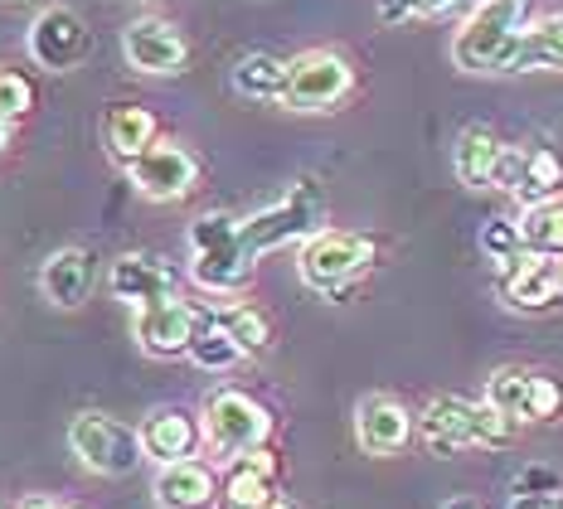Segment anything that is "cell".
I'll return each mask as SVG.
<instances>
[{"label": "cell", "instance_id": "6da1fadb", "mask_svg": "<svg viewBox=\"0 0 563 509\" xmlns=\"http://www.w3.org/2000/svg\"><path fill=\"white\" fill-rule=\"evenodd\" d=\"M418 432H422V446L432 456H456L466 446H481V452H496V446H510L515 442V422H506L496 408L486 402H472V398H432L418 418Z\"/></svg>", "mask_w": 563, "mask_h": 509}, {"label": "cell", "instance_id": "7a4b0ae2", "mask_svg": "<svg viewBox=\"0 0 563 509\" xmlns=\"http://www.w3.org/2000/svg\"><path fill=\"white\" fill-rule=\"evenodd\" d=\"M534 20V0H481L452 40V64L462 74H506L515 34Z\"/></svg>", "mask_w": 563, "mask_h": 509}, {"label": "cell", "instance_id": "3957f363", "mask_svg": "<svg viewBox=\"0 0 563 509\" xmlns=\"http://www.w3.org/2000/svg\"><path fill=\"white\" fill-rule=\"evenodd\" d=\"M321 229H325V195L311 175L291 180V189L277 204L257 209L253 219H239V239L249 247V257L277 253V247H287V243H307Z\"/></svg>", "mask_w": 563, "mask_h": 509}, {"label": "cell", "instance_id": "277c9868", "mask_svg": "<svg viewBox=\"0 0 563 509\" xmlns=\"http://www.w3.org/2000/svg\"><path fill=\"white\" fill-rule=\"evenodd\" d=\"M190 257H195L190 277L214 296L243 291L253 281V267H257V257H249V247L239 239V219L224 214V209H214V214L190 223Z\"/></svg>", "mask_w": 563, "mask_h": 509}, {"label": "cell", "instance_id": "5b68a950", "mask_svg": "<svg viewBox=\"0 0 563 509\" xmlns=\"http://www.w3.org/2000/svg\"><path fill=\"white\" fill-rule=\"evenodd\" d=\"M267 436H273V412L253 394H243V388H219V394H209L205 422H199V442H209L214 456L239 461V456L257 452V446H267Z\"/></svg>", "mask_w": 563, "mask_h": 509}, {"label": "cell", "instance_id": "8992f818", "mask_svg": "<svg viewBox=\"0 0 563 509\" xmlns=\"http://www.w3.org/2000/svg\"><path fill=\"white\" fill-rule=\"evenodd\" d=\"M369 267H374V239H365V233L321 229L316 239L301 243V281L311 291L331 296V301H345Z\"/></svg>", "mask_w": 563, "mask_h": 509}, {"label": "cell", "instance_id": "52a82bcc", "mask_svg": "<svg viewBox=\"0 0 563 509\" xmlns=\"http://www.w3.org/2000/svg\"><path fill=\"white\" fill-rule=\"evenodd\" d=\"M350 88H355V68H350L345 54L307 49L287 64V92H282V102L297 112H331L350 98Z\"/></svg>", "mask_w": 563, "mask_h": 509}, {"label": "cell", "instance_id": "ba28073f", "mask_svg": "<svg viewBox=\"0 0 563 509\" xmlns=\"http://www.w3.org/2000/svg\"><path fill=\"white\" fill-rule=\"evenodd\" d=\"M68 446H74V456L84 461L92 476H132L141 461H146L136 432L126 422L108 418V412H78L68 422Z\"/></svg>", "mask_w": 563, "mask_h": 509}, {"label": "cell", "instance_id": "9c48e42d", "mask_svg": "<svg viewBox=\"0 0 563 509\" xmlns=\"http://www.w3.org/2000/svg\"><path fill=\"white\" fill-rule=\"evenodd\" d=\"M25 49L40 68H49V74H68V68H78L84 58L92 54V30L84 25V15L68 5H49L34 15V25L25 34Z\"/></svg>", "mask_w": 563, "mask_h": 509}, {"label": "cell", "instance_id": "30bf717a", "mask_svg": "<svg viewBox=\"0 0 563 509\" xmlns=\"http://www.w3.org/2000/svg\"><path fill=\"white\" fill-rule=\"evenodd\" d=\"M490 185H500V189H510L515 199H525V209L554 204L563 195V161H559V151H549V146H525V151L506 146Z\"/></svg>", "mask_w": 563, "mask_h": 509}, {"label": "cell", "instance_id": "8fae6325", "mask_svg": "<svg viewBox=\"0 0 563 509\" xmlns=\"http://www.w3.org/2000/svg\"><path fill=\"white\" fill-rule=\"evenodd\" d=\"M126 175H132V185L141 189L146 199H156V204H170V199H185L199 180V165L185 146H175V141H151L146 151H141L136 161H126Z\"/></svg>", "mask_w": 563, "mask_h": 509}, {"label": "cell", "instance_id": "7c38bea8", "mask_svg": "<svg viewBox=\"0 0 563 509\" xmlns=\"http://www.w3.org/2000/svg\"><path fill=\"white\" fill-rule=\"evenodd\" d=\"M122 54H126V64H132L136 74L166 78V74H180V68H185V58H190V44H185V34L175 30L170 20L146 15V20H132V25H126Z\"/></svg>", "mask_w": 563, "mask_h": 509}, {"label": "cell", "instance_id": "4fadbf2b", "mask_svg": "<svg viewBox=\"0 0 563 509\" xmlns=\"http://www.w3.org/2000/svg\"><path fill=\"white\" fill-rule=\"evenodd\" d=\"M500 296L515 311H544L563 301V263L544 253H520L500 267Z\"/></svg>", "mask_w": 563, "mask_h": 509}, {"label": "cell", "instance_id": "5bb4252c", "mask_svg": "<svg viewBox=\"0 0 563 509\" xmlns=\"http://www.w3.org/2000/svg\"><path fill=\"white\" fill-rule=\"evenodd\" d=\"M108 287L117 301H126L132 311H146V306H161L175 296V267L166 263V257L156 253H122L108 272Z\"/></svg>", "mask_w": 563, "mask_h": 509}, {"label": "cell", "instance_id": "9a60e30c", "mask_svg": "<svg viewBox=\"0 0 563 509\" xmlns=\"http://www.w3.org/2000/svg\"><path fill=\"white\" fill-rule=\"evenodd\" d=\"M132 330H136V345L146 354H156V359H180L199 330V311L190 301H180V296H170V301L136 311Z\"/></svg>", "mask_w": 563, "mask_h": 509}, {"label": "cell", "instance_id": "2e32d148", "mask_svg": "<svg viewBox=\"0 0 563 509\" xmlns=\"http://www.w3.org/2000/svg\"><path fill=\"white\" fill-rule=\"evenodd\" d=\"M413 436V412L404 408L389 394H369L355 408V442L365 446L369 456H398Z\"/></svg>", "mask_w": 563, "mask_h": 509}, {"label": "cell", "instance_id": "e0dca14e", "mask_svg": "<svg viewBox=\"0 0 563 509\" xmlns=\"http://www.w3.org/2000/svg\"><path fill=\"white\" fill-rule=\"evenodd\" d=\"M92 281H98V257L88 247H58L49 263L40 267V291L58 311H78L92 296Z\"/></svg>", "mask_w": 563, "mask_h": 509}, {"label": "cell", "instance_id": "ac0fdd59", "mask_svg": "<svg viewBox=\"0 0 563 509\" xmlns=\"http://www.w3.org/2000/svg\"><path fill=\"white\" fill-rule=\"evenodd\" d=\"M136 442L141 456H151L156 466H175V461H190V452L199 446V422L180 408H156L136 428Z\"/></svg>", "mask_w": 563, "mask_h": 509}, {"label": "cell", "instance_id": "d6986e66", "mask_svg": "<svg viewBox=\"0 0 563 509\" xmlns=\"http://www.w3.org/2000/svg\"><path fill=\"white\" fill-rule=\"evenodd\" d=\"M219 500H224V509H267L277 500V456L267 446H257V452L229 461Z\"/></svg>", "mask_w": 563, "mask_h": 509}, {"label": "cell", "instance_id": "ffe728a7", "mask_svg": "<svg viewBox=\"0 0 563 509\" xmlns=\"http://www.w3.org/2000/svg\"><path fill=\"white\" fill-rule=\"evenodd\" d=\"M151 495L161 509H209L219 500V480L205 461H175V466H161Z\"/></svg>", "mask_w": 563, "mask_h": 509}, {"label": "cell", "instance_id": "44dd1931", "mask_svg": "<svg viewBox=\"0 0 563 509\" xmlns=\"http://www.w3.org/2000/svg\"><path fill=\"white\" fill-rule=\"evenodd\" d=\"M534 68H563V15L530 20L515 34L506 54V74H534Z\"/></svg>", "mask_w": 563, "mask_h": 509}, {"label": "cell", "instance_id": "7402d4cb", "mask_svg": "<svg viewBox=\"0 0 563 509\" xmlns=\"http://www.w3.org/2000/svg\"><path fill=\"white\" fill-rule=\"evenodd\" d=\"M500 151H506V141H500L496 132H486V126H466V132L456 136V146H452V170H456V180H462L466 189L490 185V180H496Z\"/></svg>", "mask_w": 563, "mask_h": 509}, {"label": "cell", "instance_id": "603a6c76", "mask_svg": "<svg viewBox=\"0 0 563 509\" xmlns=\"http://www.w3.org/2000/svg\"><path fill=\"white\" fill-rule=\"evenodd\" d=\"M102 141H108L112 161H136L141 151L156 141V117L146 108H136V102H117V108L102 117Z\"/></svg>", "mask_w": 563, "mask_h": 509}, {"label": "cell", "instance_id": "cb8c5ba5", "mask_svg": "<svg viewBox=\"0 0 563 509\" xmlns=\"http://www.w3.org/2000/svg\"><path fill=\"white\" fill-rule=\"evenodd\" d=\"M233 92H243V98H253V102H282V92H287V58L243 54L239 64H233Z\"/></svg>", "mask_w": 563, "mask_h": 509}, {"label": "cell", "instance_id": "d4e9b609", "mask_svg": "<svg viewBox=\"0 0 563 509\" xmlns=\"http://www.w3.org/2000/svg\"><path fill=\"white\" fill-rule=\"evenodd\" d=\"M209 321H214L224 335L239 345V354H263L273 345V321H267L257 306H224V311H209Z\"/></svg>", "mask_w": 563, "mask_h": 509}, {"label": "cell", "instance_id": "484cf974", "mask_svg": "<svg viewBox=\"0 0 563 509\" xmlns=\"http://www.w3.org/2000/svg\"><path fill=\"white\" fill-rule=\"evenodd\" d=\"M515 229H520V247H525V253L563 257V199L525 209V214L515 219Z\"/></svg>", "mask_w": 563, "mask_h": 509}, {"label": "cell", "instance_id": "4316f807", "mask_svg": "<svg viewBox=\"0 0 563 509\" xmlns=\"http://www.w3.org/2000/svg\"><path fill=\"white\" fill-rule=\"evenodd\" d=\"M486 408H496L506 422H530V369H496L486 378Z\"/></svg>", "mask_w": 563, "mask_h": 509}, {"label": "cell", "instance_id": "83f0119b", "mask_svg": "<svg viewBox=\"0 0 563 509\" xmlns=\"http://www.w3.org/2000/svg\"><path fill=\"white\" fill-rule=\"evenodd\" d=\"M185 354H190L199 369H209V374H224V369H233V364L243 359L239 345H233L224 330L209 321V311H199V330H195V340H190V350Z\"/></svg>", "mask_w": 563, "mask_h": 509}, {"label": "cell", "instance_id": "f1b7e54d", "mask_svg": "<svg viewBox=\"0 0 563 509\" xmlns=\"http://www.w3.org/2000/svg\"><path fill=\"white\" fill-rule=\"evenodd\" d=\"M481 253H486L496 267H506L510 257H520L525 247H520V229H515V219H490V223H481Z\"/></svg>", "mask_w": 563, "mask_h": 509}, {"label": "cell", "instance_id": "f546056e", "mask_svg": "<svg viewBox=\"0 0 563 509\" xmlns=\"http://www.w3.org/2000/svg\"><path fill=\"white\" fill-rule=\"evenodd\" d=\"M30 108H34V82L25 74H15V68H0V117L15 122Z\"/></svg>", "mask_w": 563, "mask_h": 509}, {"label": "cell", "instance_id": "4dcf8cb0", "mask_svg": "<svg viewBox=\"0 0 563 509\" xmlns=\"http://www.w3.org/2000/svg\"><path fill=\"white\" fill-rule=\"evenodd\" d=\"M563 412V384L554 374H530V422H554Z\"/></svg>", "mask_w": 563, "mask_h": 509}, {"label": "cell", "instance_id": "1f68e13d", "mask_svg": "<svg viewBox=\"0 0 563 509\" xmlns=\"http://www.w3.org/2000/svg\"><path fill=\"white\" fill-rule=\"evenodd\" d=\"M456 0H379V20L384 25H404V20L413 15H442V10H452Z\"/></svg>", "mask_w": 563, "mask_h": 509}, {"label": "cell", "instance_id": "d6a6232c", "mask_svg": "<svg viewBox=\"0 0 563 509\" xmlns=\"http://www.w3.org/2000/svg\"><path fill=\"white\" fill-rule=\"evenodd\" d=\"M510 509H563V490H549V495H530V490H515Z\"/></svg>", "mask_w": 563, "mask_h": 509}, {"label": "cell", "instance_id": "836d02e7", "mask_svg": "<svg viewBox=\"0 0 563 509\" xmlns=\"http://www.w3.org/2000/svg\"><path fill=\"white\" fill-rule=\"evenodd\" d=\"M515 490H530V495H549V490H559V480L554 476H549V471H525V476H520V485H515Z\"/></svg>", "mask_w": 563, "mask_h": 509}, {"label": "cell", "instance_id": "e575fe53", "mask_svg": "<svg viewBox=\"0 0 563 509\" xmlns=\"http://www.w3.org/2000/svg\"><path fill=\"white\" fill-rule=\"evenodd\" d=\"M20 509H74V505H58V500H44V495H34V500H25Z\"/></svg>", "mask_w": 563, "mask_h": 509}, {"label": "cell", "instance_id": "d590c367", "mask_svg": "<svg viewBox=\"0 0 563 509\" xmlns=\"http://www.w3.org/2000/svg\"><path fill=\"white\" fill-rule=\"evenodd\" d=\"M442 509H481V505L472 500V495H456V500H448V505H442Z\"/></svg>", "mask_w": 563, "mask_h": 509}, {"label": "cell", "instance_id": "8d00e7d4", "mask_svg": "<svg viewBox=\"0 0 563 509\" xmlns=\"http://www.w3.org/2000/svg\"><path fill=\"white\" fill-rule=\"evenodd\" d=\"M5 146H10V122L0 117V151H5Z\"/></svg>", "mask_w": 563, "mask_h": 509}, {"label": "cell", "instance_id": "74e56055", "mask_svg": "<svg viewBox=\"0 0 563 509\" xmlns=\"http://www.w3.org/2000/svg\"><path fill=\"white\" fill-rule=\"evenodd\" d=\"M267 509H291V505H287V500H273V505H267Z\"/></svg>", "mask_w": 563, "mask_h": 509}]
</instances>
